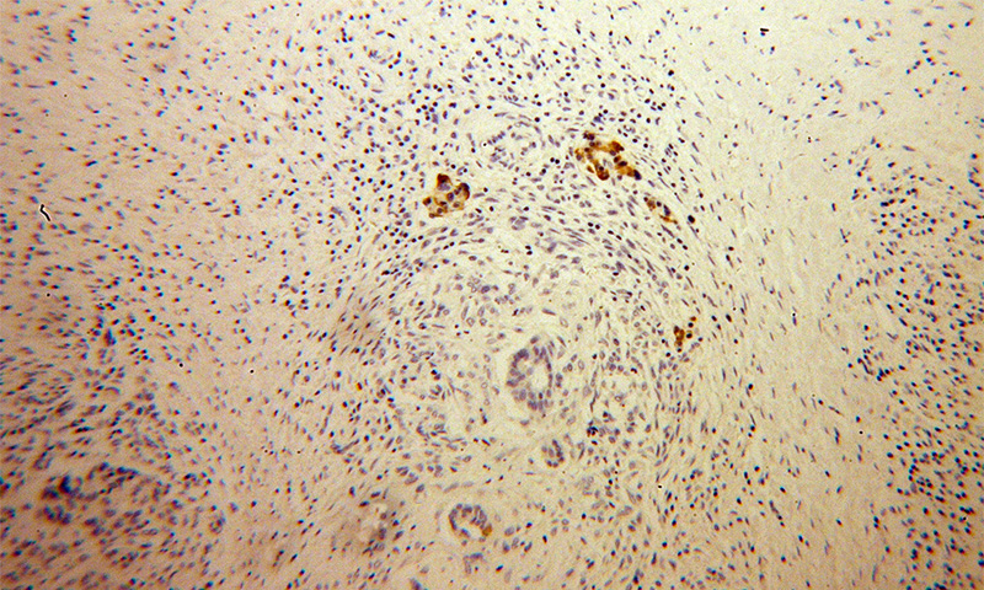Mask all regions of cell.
Listing matches in <instances>:
<instances>
[{"instance_id": "1", "label": "cell", "mask_w": 984, "mask_h": 590, "mask_svg": "<svg viewBox=\"0 0 984 590\" xmlns=\"http://www.w3.org/2000/svg\"><path fill=\"white\" fill-rule=\"evenodd\" d=\"M452 187V180L449 179V176L443 174L437 176L435 190L424 200V205L429 209L431 218H443L464 209L465 202L469 200L470 195L468 185H459L453 192Z\"/></svg>"}]
</instances>
